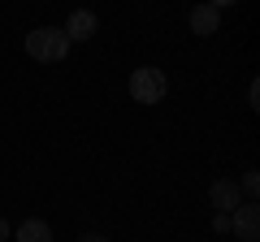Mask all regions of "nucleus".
Wrapping results in <instances>:
<instances>
[{
    "mask_svg": "<svg viewBox=\"0 0 260 242\" xmlns=\"http://www.w3.org/2000/svg\"><path fill=\"white\" fill-rule=\"evenodd\" d=\"M26 56L39 65H56V61L70 56V39H65L61 26H35L26 35Z\"/></svg>",
    "mask_w": 260,
    "mask_h": 242,
    "instance_id": "f257e3e1",
    "label": "nucleus"
},
{
    "mask_svg": "<svg viewBox=\"0 0 260 242\" xmlns=\"http://www.w3.org/2000/svg\"><path fill=\"white\" fill-rule=\"evenodd\" d=\"M165 91H169L165 69L143 65V69H135V74H130V95H135V104H160V100H165Z\"/></svg>",
    "mask_w": 260,
    "mask_h": 242,
    "instance_id": "f03ea898",
    "label": "nucleus"
},
{
    "mask_svg": "<svg viewBox=\"0 0 260 242\" xmlns=\"http://www.w3.org/2000/svg\"><path fill=\"white\" fill-rule=\"evenodd\" d=\"M230 229L239 242H260V208L256 204H239L230 212Z\"/></svg>",
    "mask_w": 260,
    "mask_h": 242,
    "instance_id": "7ed1b4c3",
    "label": "nucleus"
},
{
    "mask_svg": "<svg viewBox=\"0 0 260 242\" xmlns=\"http://www.w3.org/2000/svg\"><path fill=\"white\" fill-rule=\"evenodd\" d=\"M208 204H213L217 212H234V208L247 204V199H243V190H239L234 177H217L213 186H208Z\"/></svg>",
    "mask_w": 260,
    "mask_h": 242,
    "instance_id": "20e7f679",
    "label": "nucleus"
},
{
    "mask_svg": "<svg viewBox=\"0 0 260 242\" xmlns=\"http://www.w3.org/2000/svg\"><path fill=\"white\" fill-rule=\"evenodd\" d=\"M95 26H100V22H95L91 9H74L70 22H65V39H70V44H87V39H95Z\"/></svg>",
    "mask_w": 260,
    "mask_h": 242,
    "instance_id": "39448f33",
    "label": "nucleus"
},
{
    "mask_svg": "<svg viewBox=\"0 0 260 242\" xmlns=\"http://www.w3.org/2000/svg\"><path fill=\"white\" fill-rule=\"evenodd\" d=\"M217 26H221V9H213V5H195L191 9V30L195 35H217Z\"/></svg>",
    "mask_w": 260,
    "mask_h": 242,
    "instance_id": "423d86ee",
    "label": "nucleus"
},
{
    "mask_svg": "<svg viewBox=\"0 0 260 242\" xmlns=\"http://www.w3.org/2000/svg\"><path fill=\"white\" fill-rule=\"evenodd\" d=\"M13 238L18 242H52V229H48V221L30 216V221H22L18 229H13Z\"/></svg>",
    "mask_w": 260,
    "mask_h": 242,
    "instance_id": "0eeeda50",
    "label": "nucleus"
},
{
    "mask_svg": "<svg viewBox=\"0 0 260 242\" xmlns=\"http://www.w3.org/2000/svg\"><path fill=\"white\" fill-rule=\"evenodd\" d=\"M239 190H243V199H247V204H256V190H260V173H256V169H247V173H243Z\"/></svg>",
    "mask_w": 260,
    "mask_h": 242,
    "instance_id": "6e6552de",
    "label": "nucleus"
},
{
    "mask_svg": "<svg viewBox=\"0 0 260 242\" xmlns=\"http://www.w3.org/2000/svg\"><path fill=\"white\" fill-rule=\"evenodd\" d=\"M213 229H217V233H230V212H217V216H213Z\"/></svg>",
    "mask_w": 260,
    "mask_h": 242,
    "instance_id": "1a4fd4ad",
    "label": "nucleus"
},
{
    "mask_svg": "<svg viewBox=\"0 0 260 242\" xmlns=\"http://www.w3.org/2000/svg\"><path fill=\"white\" fill-rule=\"evenodd\" d=\"M78 242H109V238H104V233H83Z\"/></svg>",
    "mask_w": 260,
    "mask_h": 242,
    "instance_id": "9d476101",
    "label": "nucleus"
},
{
    "mask_svg": "<svg viewBox=\"0 0 260 242\" xmlns=\"http://www.w3.org/2000/svg\"><path fill=\"white\" fill-rule=\"evenodd\" d=\"M0 242H9V221L0 216Z\"/></svg>",
    "mask_w": 260,
    "mask_h": 242,
    "instance_id": "9b49d317",
    "label": "nucleus"
},
{
    "mask_svg": "<svg viewBox=\"0 0 260 242\" xmlns=\"http://www.w3.org/2000/svg\"><path fill=\"white\" fill-rule=\"evenodd\" d=\"M204 5H213V9H225V5H239V0H204Z\"/></svg>",
    "mask_w": 260,
    "mask_h": 242,
    "instance_id": "f8f14e48",
    "label": "nucleus"
}]
</instances>
